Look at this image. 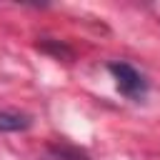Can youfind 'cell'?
Masks as SVG:
<instances>
[{
	"instance_id": "cell-1",
	"label": "cell",
	"mask_w": 160,
	"mask_h": 160,
	"mask_svg": "<svg viewBox=\"0 0 160 160\" xmlns=\"http://www.w3.org/2000/svg\"><path fill=\"white\" fill-rule=\"evenodd\" d=\"M108 70H110V75L115 80V88L128 100H142L148 95V80H145V75L138 68H132L130 62L112 60V62H108Z\"/></svg>"
},
{
	"instance_id": "cell-2",
	"label": "cell",
	"mask_w": 160,
	"mask_h": 160,
	"mask_svg": "<svg viewBox=\"0 0 160 160\" xmlns=\"http://www.w3.org/2000/svg\"><path fill=\"white\" fill-rule=\"evenodd\" d=\"M28 128H30V118L25 112L0 110V132H18V130H28Z\"/></svg>"
}]
</instances>
